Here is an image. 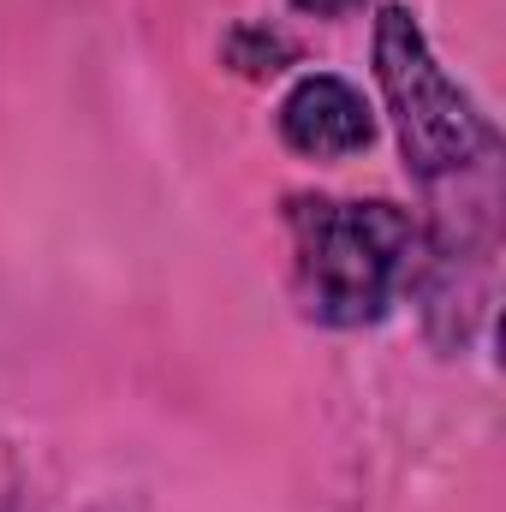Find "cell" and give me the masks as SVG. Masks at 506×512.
Here are the masks:
<instances>
[{"instance_id":"1","label":"cell","mask_w":506,"mask_h":512,"mask_svg":"<svg viewBox=\"0 0 506 512\" xmlns=\"http://www.w3.org/2000/svg\"><path fill=\"white\" fill-rule=\"evenodd\" d=\"M292 298L322 328L381 322L411 274V221L387 197H286Z\"/></svg>"},{"instance_id":"3","label":"cell","mask_w":506,"mask_h":512,"mask_svg":"<svg viewBox=\"0 0 506 512\" xmlns=\"http://www.w3.org/2000/svg\"><path fill=\"white\" fill-rule=\"evenodd\" d=\"M280 143L310 161H346L376 143V114L358 84L334 72H304L280 102Z\"/></svg>"},{"instance_id":"2","label":"cell","mask_w":506,"mask_h":512,"mask_svg":"<svg viewBox=\"0 0 506 512\" xmlns=\"http://www.w3.org/2000/svg\"><path fill=\"white\" fill-rule=\"evenodd\" d=\"M370 54H376V90L387 102V120H393V137H399V155H405L411 179L429 185V179L465 173L495 143L489 120L477 114V102L435 60V48H429L411 6L381 0Z\"/></svg>"},{"instance_id":"4","label":"cell","mask_w":506,"mask_h":512,"mask_svg":"<svg viewBox=\"0 0 506 512\" xmlns=\"http://www.w3.org/2000/svg\"><path fill=\"white\" fill-rule=\"evenodd\" d=\"M227 60H233L245 78H274V72L292 66V42L274 36V30H262V24H239V30L227 36Z\"/></svg>"},{"instance_id":"5","label":"cell","mask_w":506,"mask_h":512,"mask_svg":"<svg viewBox=\"0 0 506 512\" xmlns=\"http://www.w3.org/2000/svg\"><path fill=\"white\" fill-rule=\"evenodd\" d=\"M298 12H316V18H346V12H358V6H370V0H292Z\"/></svg>"}]
</instances>
